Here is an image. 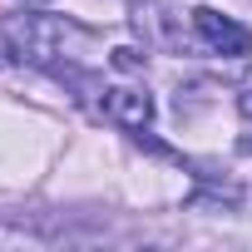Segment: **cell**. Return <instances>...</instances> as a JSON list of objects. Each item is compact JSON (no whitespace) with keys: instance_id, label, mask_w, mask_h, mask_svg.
<instances>
[{"instance_id":"6da1fadb","label":"cell","mask_w":252,"mask_h":252,"mask_svg":"<svg viewBox=\"0 0 252 252\" xmlns=\"http://www.w3.org/2000/svg\"><path fill=\"white\" fill-rule=\"evenodd\" d=\"M5 55L15 64H35V69H69L84 55H94V35L64 15H45V10H20L5 20Z\"/></svg>"},{"instance_id":"7a4b0ae2","label":"cell","mask_w":252,"mask_h":252,"mask_svg":"<svg viewBox=\"0 0 252 252\" xmlns=\"http://www.w3.org/2000/svg\"><path fill=\"white\" fill-rule=\"evenodd\" d=\"M193 30H198V40H203L213 55H227V60L252 55V35H247L232 15H222V10H213V5H198V10H193Z\"/></svg>"},{"instance_id":"3957f363","label":"cell","mask_w":252,"mask_h":252,"mask_svg":"<svg viewBox=\"0 0 252 252\" xmlns=\"http://www.w3.org/2000/svg\"><path fill=\"white\" fill-rule=\"evenodd\" d=\"M99 114L109 124H119V129L139 134V129H149V119H154V99L144 89H134V84H109L104 99H99Z\"/></svg>"},{"instance_id":"277c9868","label":"cell","mask_w":252,"mask_h":252,"mask_svg":"<svg viewBox=\"0 0 252 252\" xmlns=\"http://www.w3.org/2000/svg\"><path fill=\"white\" fill-rule=\"evenodd\" d=\"M114 64L119 69H139L144 60H139V50H114Z\"/></svg>"},{"instance_id":"5b68a950","label":"cell","mask_w":252,"mask_h":252,"mask_svg":"<svg viewBox=\"0 0 252 252\" xmlns=\"http://www.w3.org/2000/svg\"><path fill=\"white\" fill-rule=\"evenodd\" d=\"M237 109H242V114L252 119V89H242V99H237Z\"/></svg>"},{"instance_id":"8992f818","label":"cell","mask_w":252,"mask_h":252,"mask_svg":"<svg viewBox=\"0 0 252 252\" xmlns=\"http://www.w3.org/2000/svg\"><path fill=\"white\" fill-rule=\"evenodd\" d=\"M242 154H252V134H247V139H242Z\"/></svg>"}]
</instances>
